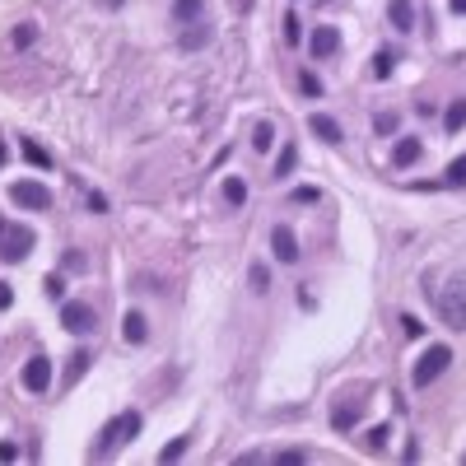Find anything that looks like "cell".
Instances as JSON below:
<instances>
[{"label":"cell","mask_w":466,"mask_h":466,"mask_svg":"<svg viewBox=\"0 0 466 466\" xmlns=\"http://www.w3.org/2000/svg\"><path fill=\"white\" fill-rule=\"evenodd\" d=\"M140 434V415L136 410H122V415H112L103 429H98V443H93V457H112V452H122L131 438Z\"/></svg>","instance_id":"6da1fadb"},{"label":"cell","mask_w":466,"mask_h":466,"mask_svg":"<svg viewBox=\"0 0 466 466\" xmlns=\"http://www.w3.org/2000/svg\"><path fill=\"white\" fill-rule=\"evenodd\" d=\"M448 364H452V350H448V345H429V350L415 359V369H410V383H415V387H429V383H434V378L448 369Z\"/></svg>","instance_id":"7a4b0ae2"},{"label":"cell","mask_w":466,"mask_h":466,"mask_svg":"<svg viewBox=\"0 0 466 466\" xmlns=\"http://www.w3.org/2000/svg\"><path fill=\"white\" fill-rule=\"evenodd\" d=\"M438 317H443L452 331H466V280H457L452 289L438 294Z\"/></svg>","instance_id":"3957f363"},{"label":"cell","mask_w":466,"mask_h":466,"mask_svg":"<svg viewBox=\"0 0 466 466\" xmlns=\"http://www.w3.org/2000/svg\"><path fill=\"white\" fill-rule=\"evenodd\" d=\"M10 201H15L19 210H47V205H51V191H47L42 182H33V177H19V182L10 186Z\"/></svg>","instance_id":"277c9868"},{"label":"cell","mask_w":466,"mask_h":466,"mask_svg":"<svg viewBox=\"0 0 466 466\" xmlns=\"http://www.w3.org/2000/svg\"><path fill=\"white\" fill-rule=\"evenodd\" d=\"M33 248V229H5L0 233V262H24Z\"/></svg>","instance_id":"5b68a950"},{"label":"cell","mask_w":466,"mask_h":466,"mask_svg":"<svg viewBox=\"0 0 466 466\" xmlns=\"http://www.w3.org/2000/svg\"><path fill=\"white\" fill-rule=\"evenodd\" d=\"M24 387L29 392H47L51 387V359L47 355H33L29 364H24Z\"/></svg>","instance_id":"8992f818"},{"label":"cell","mask_w":466,"mask_h":466,"mask_svg":"<svg viewBox=\"0 0 466 466\" xmlns=\"http://www.w3.org/2000/svg\"><path fill=\"white\" fill-rule=\"evenodd\" d=\"M93 322H98V317H93V308H89V303H65V308H61V326H70L75 336L93 331Z\"/></svg>","instance_id":"52a82bcc"},{"label":"cell","mask_w":466,"mask_h":466,"mask_svg":"<svg viewBox=\"0 0 466 466\" xmlns=\"http://www.w3.org/2000/svg\"><path fill=\"white\" fill-rule=\"evenodd\" d=\"M419 154H424V145H419L415 136H405L392 145V168H410V163H419Z\"/></svg>","instance_id":"ba28073f"},{"label":"cell","mask_w":466,"mask_h":466,"mask_svg":"<svg viewBox=\"0 0 466 466\" xmlns=\"http://www.w3.org/2000/svg\"><path fill=\"white\" fill-rule=\"evenodd\" d=\"M308 131L317 140H326V145H341V122H336V117H326V112H312V117H308Z\"/></svg>","instance_id":"9c48e42d"},{"label":"cell","mask_w":466,"mask_h":466,"mask_svg":"<svg viewBox=\"0 0 466 466\" xmlns=\"http://www.w3.org/2000/svg\"><path fill=\"white\" fill-rule=\"evenodd\" d=\"M271 248H275L280 262H298V238H294V229L275 224V233H271Z\"/></svg>","instance_id":"30bf717a"},{"label":"cell","mask_w":466,"mask_h":466,"mask_svg":"<svg viewBox=\"0 0 466 466\" xmlns=\"http://www.w3.org/2000/svg\"><path fill=\"white\" fill-rule=\"evenodd\" d=\"M308 47H312V56H336V51H341V33L322 24V29L308 38Z\"/></svg>","instance_id":"8fae6325"},{"label":"cell","mask_w":466,"mask_h":466,"mask_svg":"<svg viewBox=\"0 0 466 466\" xmlns=\"http://www.w3.org/2000/svg\"><path fill=\"white\" fill-rule=\"evenodd\" d=\"M387 19H392V29L410 33V29H415V5H410V0H392V5H387Z\"/></svg>","instance_id":"7c38bea8"},{"label":"cell","mask_w":466,"mask_h":466,"mask_svg":"<svg viewBox=\"0 0 466 466\" xmlns=\"http://www.w3.org/2000/svg\"><path fill=\"white\" fill-rule=\"evenodd\" d=\"M122 336H126L131 345H145L150 326H145V317H140V312H126V317H122Z\"/></svg>","instance_id":"4fadbf2b"},{"label":"cell","mask_w":466,"mask_h":466,"mask_svg":"<svg viewBox=\"0 0 466 466\" xmlns=\"http://www.w3.org/2000/svg\"><path fill=\"white\" fill-rule=\"evenodd\" d=\"M205 15V0H172V19L177 24H196Z\"/></svg>","instance_id":"5bb4252c"},{"label":"cell","mask_w":466,"mask_h":466,"mask_svg":"<svg viewBox=\"0 0 466 466\" xmlns=\"http://www.w3.org/2000/svg\"><path fill=\"white\" fill-rule=\"evenodd\" d=\"M355 419H359V401H341L336 405V410H331V424H336V429H355Z\"/></svg>","instance_id":"9a60e30c"},{"label":"cell","mask_w":466,"mask_h":466,"mask_svg":"<svg viewBox=\"0 0 466 466\" xmlns=\"http://www.w3.org/2000/svg\"><path fill=\"white\" fill-rule=\"evenodd\" d=\"M443 126H448V131H462V126H466V98H452V103H448Z\"/></svg>","instance_id":"2e32d148"},{"label":"cell","mask_w":466,"mask_h":466,"mask_svg":"<svg viewBox=\"0 0 466 466\" xmlns=\"http://www.w3.org/2000/svg\"><path fill=\"white\" fill-rule=\"evenodd\" d=\"M224 201L229 205H248V182H243V177H224Z\"/></svg>","instance_id":"e0dca14e"},{"label":"cell","mask_w":466,"mask_h":466,"mask_svg":"<svg viewBox=\"0 0 466 466\" xmlns=\"http://www.w3.org/2000/svg\"><path fill=\"white\" fill-rule=\"evenodd\" d=\"M186 29H191V33H182V47H186V51H196V47L210 42V29H205V24H186Z\"/></svg>","instance_id":"ac0fdd59"},{"label":"cell","mask_w":466,"mask_h":466,"mask_svg":"<svg viewBox=\"0 0 466 466\" xmlns=\"http://www.w3.org/2000/svg\"><path fill=\"white\" fill-rule=\"evenodd\" d=\"M271 145H275V126L257 122V131H252V150H271Z\"/></svg>","instance_id":"d6986e66"},{"label":"cell","mask_w":466,"mask_h":466,"mask_svg":"<svg viewBox=\"0 0 466 466\" xmlns=\"http://www.w3.org/2000/svg\"><path fill=\"white\" fill-rule=\"evenodd\" d=\"M387 438H392V429H387V424H373V429H369V438H364V448H369V452H383V448H387Z\"/></svg>","instance_id":"ffe728a7"},{"label":"cell","mask_w":466,"mask_h":466,"mask_svg":"<svg viewBox=\"0 0 466 466\" xmlns=\"http://www.w3.org/2000/svg\"><path fill=\"white\" fill-rule=\"evenodd\" d=\"M392 65H396V56H392V51H378V56H373V79H392Z\"/></svg>","instance_id":"44dd1931"},{"label":"cell","mask_w":466,"mask_h":466,"mask_svg":"<svg viewBox=\"0 0 466 466\" xmlns=\"http://www.w3.org/2000/svg\"><path fill=\"white\" fill-rule=\"evenodd\" d=\"M24 159H29L33 168H47V163H51V159H47V150H42V145H33V140H24Z\"/></svg>","instance_id":"7402d4cb"},{"label":"cell","mask_w":466,"mask_h":466,"mask_svg":"<svg viewBox=\"0 0 466 466\" xmlns=\"http://www.w3.org/2000/svg\"><path fill=\"white\" fill-rule=\"evenodd\" d=\"M294 163H298V150L289 145V150L280 154V163H275V177H289V168H294Z\"/></svg>","instance_id":"603a6c76"},{"label":"cell","mask_w":466,"mask_h":466,"mask_svg":"<svg viewBox=\"0 0 466 466\" xmlns=\"http://www.w3.org/2000/svg\"><path fill=\"white\" fill-rule=\"evenodd\" d=\"M84 369H89V355H84V350H75V355H70V369H65V378L75 383V378H79Z\"/></svg>","instance_id":"cb8c5ba5"},{"label":"cell","mask_w":466,"mask_h":466,"mask_svg":"<svg viewBox=\"0 0 466 466\" xmlns=\"http://www.w3.org/2000/svg\"><path fill=\"white\" fill-rule=\"evenodd\" d=\"M448 182L452 186H466V159H452V163H448Z\"/></svg>","instance_id":"d4e9b609"},{"label":"cell","mask_w":466,"mask_h":466,"mask_svg":"<svg viewBox=\"0 0 466 466\" xmlns=\"http://www.w3.org/2000/svg\"><path fill=\"white\" fill-rule=\"evenodd\" d=\"M373 131L392 136V131H396V112H378V117H373Z\"/></svg>","instance_id":"484cf974"},{"label":"cell","mask_w":466,"mask_h":466,"mask_svg":"<svg viewBox=\"0 0 466 466\" xmlns=\"http://www.w3.org/2000/svg\"><path fill=\"white\" fill-rule=\"evenodd\" d=\"M182 452H186V438H172L168 448L159 452V462H177V457H182Z\"/></svg>","instance_id":"4316f807"},{"label":"cell","mask_w":466,"mask_h":466,"mask_svg":"<svg viewBox=\"0 0 466 466\" xmlns=\"http://www.w3.org/2000/svg\"><path fill=\"white\" fill-rule=\"evenodd\" d=\"M298 84H303V93H308V98H322V79H317V75H303Z\"/></svg>","instance_id":"83f0119b"},{"label":"cell","mask_w":466,"mask_h":466,"mask_svg":"<svg viewBox=\"0 0 466 466\" xmlns=\"http://www.w3.org/2000/svg\"><path fill=\"white\" fill-rule=\"evenodd\" d=\"M401 331H405V336H424V326H419V317H410V312H401Z\"/></svg>","instance_id":"f1b7e54d"},{"label":"cell","mask_w":466,"mask_h":466,"mask_svg":"<svg viewBox=\"0 0 466 466\" xmlns=\"http://www.w3.org/2000/svg\"><path fill=\"white\" fill-rule=\"evenodd\" d=\"M10 42H15V47H29V42H33V24H19V29H15V38H10Z\"/></svg>","instance_id":"f546056e"},{"label":"cell","mask_w":466,"mask_h":466,"mask_svg":"<svg viewBox=\"0 0 466 466\" xmlns=\"http://www.w3.org/2000/svg\"><path fill=\"white\" fill-rule=\"evenodd\" d=\"M298 38H303V33H298V19L289 15V19H284V42H298Z\"/></svg>","instance_id":"4dcf8cb0"},{"label":"cell","mask_w":466,"mask_h":466,"mask_svg":"<svg viewBox=\"0 0 466 466\" xmlns=\"http://www.w3.org/2000/svg\"><path fill=\"white\" fill-rule=\"evenodd\" d=\"M294 201H298V205H312V201H317V186H298Z\"/></svg>","instance_id":"1f68e13d"},{"label":"cell","mask_w":466,"mask_h":466,"mask_svg":"<svg viewBox=\"0 0 466 466\" xmlns=\"http://www.w3.org/2000/svg\"><path fill=\"white\" fill-rule=\"evenodd\" d=\"M61 294H65V284L56 275H47V298H61Z\"/></svg>","instance_id":"d6a6232c"},{"label":"cell","mask_w":466,"mask_h":466,"mask_svg":"<svg viewBox=\"0 0 466 466\" xmlns=\"http://www.w3.org/2000/svg\"><path fill=\"white\" fill-rule=\"evenodd\" d=\"M266 280H271L266 275V266H252V289H266Z\"/></svg>","instance_id":"836d02e7"},{"label":"cell","mask_w":466,"mask_h":466,"mask_svg":"<svg viewBox=\"0 0 466 466\" xmlns=\"http://www.w3.org/2000/svg\"><path fill=\"white\" fill-rule=\"evenodd\" d=\"M10 303H15V289H10V284H5V280H0V312L10 308Z\"/></svg>","instance_id":"e575fe53"},{"label":"cell","mask_w":466,"mask_h":466,"mask_svg":"<svg viewBox=\"0 0 466 466\" xmlns=\"http://www.w3.org/2000/svg\"><path fill=\"white\" fill-rule=\"evenodd\" d=\"M15 457H19L15 443H0V462H15Z\"/></svg>","instance_id":"d590c367"},{"label":"cell","mask_w":466,"mask_h":466,"mask_svg":"<svg viewBox=\"0 0 466 466\" xmlns=\"http://www.w3.org/2000/svg\"><path fill=\"white\" fill-rule=\"evenodd\" d=\"M452 15H466V0H452Z\"/></svg>","instance_id":"8d00e7d4"},{"label":"cell","mask_w":466,"mask_h":466,"mask_svg":"<svg viewBox=\"0 0 466 466\" xmlns=\"http://www.w3.org/2000/svg\"><path fill=\"white\" fill-rule=\"evenodd\" d=\"M0 168H5V145H0Z\"/></svg>","instance_id":"74e56055"},{"label":"cell","mask_w":466,"mask_h":466,"mask_svg":"<svg viewBox=\"0 0 466 466\" xmlns=\"http://www.w3.org/2000/svg\"><path fill=\"white\" fill-rule=\"evenodd\" d=\"M0 233H5V219H0Z\"/></svg>","instance_id":"f35d334b"}]
</instances>
